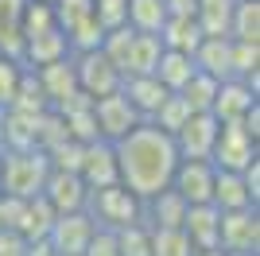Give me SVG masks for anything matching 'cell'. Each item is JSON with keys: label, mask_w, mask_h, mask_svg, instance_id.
I'll return each instance as SVG.
<instances>
[{"label": "cell", "mask_w": 260, "mask_h": 256, "mask_svg": "<svg viewBox=\"0 0 260 256\" xmlns=\"http://www.w3.org/2000/svg\"><path fill=\"white\" fill-rule=\"evenodd\" d=\"M86 194L89 186L82 182L78 171H54L47 175L43 182V198L54 206V213H70V210H86Z\"/></svg>", "instance_id": "7c38bea8"}, {"label": "cell", "mask_w": 260, "mask_h": 256, "mask_svg": "<svg viewBox=\"0 0 260 256\" xmlns=\"http://www.w3.org/2000/svg\"><path fill=\"white\" fill-rule=\"evenodd\" d=\"M51 159L43 148H0V194L35 198L43 194Z\"/></svg>", "instance_id": "7a4b0ae2"}, {"label": "cell", "mask_w": 260, "mask_h": 256, "mask_svg": "<svg viewBox=\"0 0 260 256\" xmlns=\"http://www.w3.org/2000/svg\"><path fill=\"white\" fill-rule=\"evenodd\" d=\"M4 113H8V105H0V144H4Z\"/></svg>", "instance_id": "bcb514c9"}, {"label": "cell", "mask_w": 260, "mask_h": 256, "mask_svg": "<svg viewBox=\"0 0 260 256\" xmlns=\"http://www.w3.org/2000/svg\"><path fill=\"white\" fill-rule=\"evenodd\" d=\"M82 148L86 144H78V140H62V144H54L47 151V159H51L54 171H78L82 167Z\"/></svg>", "instance_id": "f35d334b"}, {"label": "cell", "mask_w": 260, "mask_h": 256, "mask_svg": "<svg viewBox=\"0 0 260 256\" xmlns=\"http://www.w3.org/2000/svg\"><path fill=\"white\" fill-rule=\"evenodd\" d=\"M93 120H98V136L101 140H120L128 128L140 124V113L128 105V97L120 93V89H113V93L105 97H93Z\"/></svg>", "instance_id": "ba28073f"}, {"label": "cell", "mask_w": 260, "mask_h": 256, "mask_svg": "<svg viewBox=\"0 0 260 256\" xmlns=\"http://www.w3.org/2000/svg\"><path fill=\"white\" fill-rule=\"evenodd\" d=\"M229 39L260 43V0H237L233 20H229Z\"/></svg>", "instance_id": "484cf974"}, {"label": "cell", "mask_w": 260, "mask_h": 256, "mask_svg": "<svg viewBox=\"0 0 260 256\" xmlns=\"http://www.w3.org/2000/svg\"><path fill=\"white\" fill-rule=\"evenodd\" d=\"M47 27H58V23H54V4H47V0H23L20 35L27 39V35H39V31H47Z\"/></svg>", "instance_id": "1f68e13d"}, {"label": "cell", "mask_w": 260, "mask_h": 256, "mask_svg": "<svg viewBox=\"0 0 260 256\" xmlns=\"http://www.w3.org/2000/svg\"><path fill=\"white\" fill-rule=\"evenodd\" d=\"M159 51H163V39L155 31H136L124 62H120V74H152L155 62H159Z\"/></svg>", "instance_id": "d6986e66"}, {"label": "cell", "mask_w": 260, "mask_h": 256, "mask_svg": "<svg viewBox=\"0 0 260 256\" xmlns=\"http://www.w3.org/2000/svg\"><path fill=\"white\" fill-rule=\"evenodd\" d=\"M152 256H194V245L183 229H152Z\"/></svg>", "instance_id": "e575fe53"}, {"label": "cell", "mask_w": 260, "mask_h": 256, "mask_svg": "<svg viewBox=\"0 0 260 256\" xmlns=\"http://www.w3.org/2000/svg\"><path fill=\"white\" fill-rule=\"evenodd\" d=\"M20 78H23V62L16 58V54H4V51H0V105H12Z\"/></svg>", "instance_id": "d590c367"}, {"label": "cell", "mask_w": 260, "mask_h": 256, "mask_svg": "<svg viewBox=\"0 0 260 256\" xmlns=\"http://www.w3.org/2000/svg\"><path fill=\"white\" fill-rule=\"evenodd\" d=\"M190 113H194V109L186 105L183 93H167V97H163V105L152 113V124H159L163 132H171V136H175V132L186 124V117H190Z\"/></svg>", "instance_id": "d6a6232c"}, {"label": "cell", "mask_w": 260, "mask_h": 256, "mask_svg": "<svg viewBox=\"0 0 260 256\" xmlns=\"http://www.w3.org/2000/svg\"><path fill=\"white\" fill-rule=\"evenodd\" d=\"M210 202L217 210H241V206H260L256 198L249 194L245 179H241V171H214V194H210Z\"/></svg>", "instance_id": "ffe728a7"}, {"label": "cell", "mask_w": 260, "mask_h": 256, "mask_svg": "<svg viewBox=\"0 0 260 256\" xmlns=\"http://www.w3.org/2000/svg\"><path fill=\"white\" fill-rule=\"evenodd\" d=\"M35 78H39V85H43L47 101H58V97H66L70 89H78V78H74V58L66 54V58H54V62L47 66H35Z\"/></svg>", "instance_id": "44dd1931"}, {"label": "cell", "mask_w": 260, "mask_h": 256, "mask_svg": "<svg viewBox=\"0 0 260 256\" xmlns=\"http://www.w3.org/2000/svg\"><path fill=\"white\" fill-rule=\"evenodd\" d=\"M54 256H58V252H54Z\"/></svg>", "instance_id": "f907efd6"}, {"label": "cell", "mask_w": 260, "mask_h": 256, "mask_svg": "<svg viewBox=\"0 0 260 256\" xmlns=\"http://www.w3.org/2000/svg\"><path fill=\"white\" fill-rule=\"evenodd\" d=\"M35 120H39V113L8 109L4 113V144L0 148H35Z\"/></svg>", "instance_id": "4316f807"}, {"label": "cell", "mask_w": 260, "mask_h": 256, "mask_svg": "<svg viewBox=\"0 0 260 256\" xmlns=\"http://www.w3.org/2000/svg\"><path fill=\"white\" fill-rule=\"evenodd\" d=\"M217 248L221 252H260V206L221 210V217H217Z\"/></svg>", "instance_id": "5b68a950"}, {"label": "cell", "mask_w": 260, "mask_h": 256, "mask_svg": "<svg viewBox=\"0 0 260 256\" xmlns=\"http://www.w3.org/2000/svg\"><path fill=\"white\" fill-rule=\"evenodd\" d=\"M86 16H93V0H54V23L70 31L74 23H82Z\"/></svg>", "instance_id": "8d00e7d4"}, {"label": "cell", "mask_w": 260, "mask_h": 256, "mask_svg": "<svg viewBox=\"0 0 260 256\" xmlns=\"http://www.w3.org/2000/svg\"><path fill=\"white\" fill-rule=\"evenodd\" d=\"M20 8L23 0H0V51L4 54H16L20 58Z\"/></svg>", "instance_id": "4dcf8cb0"}, {"label": "cell", "mask_w": 260, "mask_h": 256, "mask_svg": "<svg viewBox=\"0 0 260 256\" xmlns=\"http://www.w3.org/2000/svg\"><path fill=\"white\" fill-rule=\"evenodd\" d=\"M23 256H54V248L47 245V237H39V241H27V248H23Z\"/></svg>", "instance_id": "f6af8a7d"}, {"label": "cell", "mask_w": 260, "mask_h": 256, "mask_svg": "<svg viewBox=\"0 0 260 256\" xmlns=\"http://www.w3.org/2000/svg\"><path fill=\"white\" fill-rule=\"evenodd\" d=\"M159 39H163V47H171V51H186V54H194V47L206 35H202V27H198V20L194 16H167L163 20V27H159Z\"/></svg>", "instance_id": "7402d4cb"}, {"label": "cell", "mask_w": 260, "mask_h": 256, "mask_svg": "<svg viewBox=\"0 0 260 256\" xmlns=\"http://www.w3.org/2000/svg\"><path fill=\"white\" fill-rule=\"evenodd\" d=\"M233 4L237 0H194V20L202 27V35H229Z\"/></svg>", "instance_id": "cb8c5ba5"}, {"label": "cell", "mask_w": 260, "mask_h": 256, "mask_svg": "<svg viewBox=\"0 0 260 256\" xmlns=\"http://www.w3.org/2000/svg\"><path fill=\"white\" fill-rule=\"evenodd\" d=\"M78 175H82V182H86L89 190H93V186H109V182H120L113 144L101 140V136L89 140L86 148H82V167H78Z\"/></svg>", "instance_id": "8fae6325"}, {"label": "cell", "mask_w": 260, "mask_h": 256, "mask_svg": "<svg viewBox=\"0 0 260 256\" xmlns=\"http://www.w3.org/2000/svg\"><path fill=\"white\" fill-rule=\"evenodd\" d=\"M225 256H260V252H225Z\"/></svg>", "instance_id": "c3c4849f"}, {"label": "cell", "mask_w": 260, "mask_h": 256, "mask_svg": "<svg viewBox=\"0 0 260 256\" xmlns=\"http://www.w3.org/2000/svg\"><path fill=\"white\" fill-rule=\"evenodd\" d=\"M217 124L221 120L214 113H190L186 124L175 132V148H179V159H210L217 140Z\"/></svg>", "instance_id": "30bf717a"}, {"label": "cell", "mask_w": 260, "mask_h": 256, "mask_svg": "<svg viewBox=\"0 0 260 256\" xmlns=\"http://www.w3.org/2000/svg\"><path fill=\"white\" fill-rule=\"evenodd\" d=\"M241 179H245V186H249V194L260 202V155L249 163V167H241Z\"/></svg>", "instance_id": "7bdbcfd3"}, {"label": "cell", "mask_w": 260, "mask_h": 256, "mask_svg": "<svg viewBox=\"0 0 260 256\" xmlns=\"http://www.w3.org/2000/svg\"><path fill=\"white\" fill-rule=\"evenodd\" d=\"M217 217H221V210H217L214 202H198V206H186V217H183V233L190 237V245H194V252H210V248H217Z\"/></svg>", "instance_id": "2e32d148"}, {"label": "cell", "mask_w": 260, "mask_h": 256, "mask_svg": "<svg viewBox=\"0 0 260 256\" xmlns=\"http://www.w3.org/2000/svg\"><path fill=\"white\" fill-rule=\"evenodd\" d=\"M51 221H54V206L47 202L43 194H35V198L23 202V217H20V225H16V233H23L27 241H39V237H47Z\"/></svg>", "instance_id": "d4e9b609"}, {"label": "cell", "mask_w": 260, "mask_h": 256, "mask_svg": "<svg viewBox=\"0 0 260 256\" xmlns=\"http://www.w3.org/2000/svg\"><path fill=\"white\" fill-rule=\"evenodd\" d=\"M86 213L98 229H124V225L140 221L144 202L124 186V182H109V186H93L86 194Z\"/></svg>", "instance_id": "3957f363"}, {"label": "cell", "mask_w": 260, "mask_h": 256, "mask_svg": "<svg viewBox=\"0 0 260 256\" xmlns=\"http://www.w3.org/2000/svg\"><path fill=\"white\" fill-rule=\"evenodd\" d=\"M194 70H198V66H194V58H190L186 51H171V47H163V51H159V62H155L152 74L159 78L171 93H179V89L186 85V78L194 74Z\"/></svg>", "instance_id": "603a6c76"}, {"label": "cell", "mask_w": 260, "mask_h": 256, "mask_svg": "<svg viewBox=\"0 0 260 256\" xmlns=\"http://www.w3.org/2000/svg\"><path fill=\"white\" fill-rule=\"evenodd\" d=\"M167 4V16H194V0H163Z\"/></svg>", "instance_id": "ee69618b"}, {"label": "cell", "mask_w": 260, "mask_h": 256, "mask_svg": "<svg viewBox=\"0 0 260 256\" xmlns=\"http://www.w3.org/2000/svg\"><path fill=\"white\" fill-rule=\"evenodd\" d=\"M98 225L89 221L86 210H70V213H54L51 229H47V245L54 248L58 256H82L89 245Z\"/></svg>", "instance_id": "52a82bcc"}, {"label": "cell", "mask_w": 260, "mask_h": 256, "mask_svg": "<svg viewBox=\"0 0 260 256\" xmlns=\"http://www.w3.org/2000/svg\"><path fill=\"white\" fill-rule=\"evenodd\" d=\"M252 101H260V89H256V85H249L245 78H221V82H217V93H214L210 113H214L217 120H233V117H241Z\"/></svg>", "instance_id": "5bb4252c"}, {"label": "cell", "mask_w": 260, "mask_h": 256, "mask_svg": "<svg viewBox=\"0 0 260 256\" xmlns=\"http://www.w3.org/2000/svg\"><path fill=\"white\" fill-rule=\"evenodd\" d=\"M117 151V175L136 198H152V194L171 186V175L179 167V148L175 136L163 132L152 120H140L136 128H128L120 140H113Z\"/></svg>", "instance_id": "6da1fadb"}, {"label": "cell", "mask_w": 260, "mask_h": 256, "mask_svg": "<svg viewBox=\"0 0 260 256\" xmlns=\"http://www.w3.org/2000/svg\"><path fill=\"white\" fill-rule=\"evenodd\" d=\"M120 93L128 97V105L140 113V120H152V113L163 105V97L171 93L155 74H124L120 78Z\"/></svg>", "instance_id": "4fadbf2b"}, {"label": "cell", "mask_w": 260, "mask_h": 256, "mask_svg": "<svg viewBox=\"0 0 260 256\" xmlns=\"http://www.w3.org/2000/svg\"><path fill=\"white\" fill-rule=\"evenodd\" d=\"M70 54V43H66V31L62 27H47V31L39 35H27V39L20 43V62L23 66H47L54 62V58H66Z\"/></svg>", "instance_id": "9a60e30c"}, {"label": "cell", "mask_w": 260, "mask_h": 256, "mask_svg": "<svg viewBox=\"0 0 260 256\" xmlns=\"http://www.w3.org/2000/svg\"><path fill=\"white\" fill-rule=\"evenodd\" d=\"M256 155H260V140L249 136V128L241 124V117L217 124V140H214V151H210V163H214V167L241 171V167H249Z\"/></svg>", "instance_id": "277c9868"}, {"label": "cell", "mask_w": 260, "mask_h": 256, "mask_svg": "<svg viewBox=\"0 0 260 256\" xmlns=\"http://www.w3.org/2000/svg\"><path fill=\"white\" fill-rule=\"evenodd\" d=\"M167 20V4L163 0H128V27L132 31H155L159 35Z\"/></svg>", "instance_id": "f546056e"}, {"label": "cell", "mask_w": 260, "mask_h": 256, "mask_svg": "<svg viewBox=\"0 0 260 256\" xmlns=\"http://www.w3.org/2000/svg\"><path fill=\"white\" fill-rule=\"evenodd\" d=\"M183 217H186V202L171 190V186L159 190V194H152V198H144L140 221L148 225V229H183Z\"/></svg>", "instance_id": "e0dca14e"}, {"label": "cell", "mask_w": 260, "mask_h": 256, "mask_svg": "<svg viewBox=\"0 0 260 256\" xmlns=\"http://www.w3.org/2000/svg\"><path fill=\"white\" fill-rule=\"evenodd\" d=\"M214 163L210 159H179L171 175V190L183 198L186 206H198V202H210L214 194Z\"/></svg>", "instance_id": "9c48e42d"}, {"label": "cell", "mask_w": 260, "mask_h": 256, "mask_svg": "<svg viewBox=\"0 0 260 256\" xmlns=\"http://www.w3.org/2000/svg\"><path fill=\"white\" fill-rule=\"evenodd\" d=\"M217 82H221V78L206 74V70H194V74L186 78V85L179 89V93L186 97V105L194 109V113H210V105H214V93H217Z\"/></svg>", "instance_id": "f1b7e54d"}, {"label": "cell", "mask_w": 260, "mask_h": 256, "mask_svg": "<svg viewBox=\"0 0 260 256\" xmlns=\"http://www.w3.org/2000/svg\"><path fill=\"white\" fill-rule=\"evenodd\" d=\"M47 4H54V0H47Z\"/></svg>", "instance_id": "681fc988"}, {"label": "cell", "mask_w": 260, "mask_h": 256, "mask_svg": "<svg viewBox=\"0 0 260 256\" xmlns=\"http://www.w3.org/2000/svg\"><path fill=\"white\" fill-rule=\"evenodd\" d=\"M93 16L105 31L117 23H128V0H93Z\"/></svg>", "instance_id": "ab89813d"}, {"label": "cell", "mask_w": 260, "mask_h": 256, "mask_svg": "<svg viewBox=\"0 0 260 256\" xmlns=\"http://www.w3.org/2000/svg\"><path fill=\"white\" fill-rule=\"evenodd\" d=\"M117 252L120 256H152V229L144 221H132L117 229Z\"/></svg>", "instance_id": "836d02e7"}, {"label": "cell", "mask_w": 260, "mask_h": 256, "mask_svg": "<svg viewBox=\"0 0 260 256\" xmlns=\"http://www.w3.org/2000/svg\"><path fill=\"white\" fill-rule=\"evenodd\" d=\"M23 248H27V237L0 225V256H23Z\"/></svg>", "instance_id": "b9f144b4"}, {"label": "cell", "mask_w": 260, "mask_h": 256, "mask_svg": "<svg viewBox=\"0 0 260 256\" xmlns=\"http://www.w3.org/2000/svg\"><path fill=\"white\" fill-rule=\"evenodd\" d=\"M74 58V78H78V89H86L89 97H105L113 93V89H120V70L117 62L109 58L101 47H93V51H78L70 54Z\"/></svg>", "instance_id": "8992f818"}, {"label": "cell", "mask_w": 260, "mask_h": 256, "mask_svg": "<svg viewBox=\"0 0 260 256\" xmlns=\"http://www.w3.org/2000/svg\"><path fill=\"white\" fill-rule=\"evenodd\" d=\"M229 70H233V78H245L249 85H256V89H260V43H241V39H233Z\"/></svg>", "instance_id": "83f0119b"}, {"label": "cell", "mask_w": 260, "mask_h": 256, "mask_svg": "<svg viewBox=\"0 0 260 256\" xmlns=\"http://www.w3.org/2000/svg\"><path fill=\"white\" fill-rule=\"evenodd\" d=\"M66 136L78 140V144H89L98 140V120H93V109H78V113H66Z\"/></svg>", "instance_id": "74e56055"}, {"label": "cell", "mask_w": 260, "mask_h": 256, "mask_svg": "<svg viewBox=\"0 0 260 256\" xmlns=\"http://www.w3.org/2000/svg\"><path fill=\"white\" fill-rule=\"evenodd\" d=\"M229 54H233V39H229V35H206V39L194 47L190 58H194L198 70H206V74H214V78H233Z\"/></svg>", "instance_id": "ac0fdd59"}, {"label": "cell", "mask_w": 260, "mask_h": 256, "mask_svg": "<svg viewBox=\"0 0 260 256\" xmlns=\"http://www.w3.org/2000/svg\"><path fill=\"white\" fill-rule=\"evenodd\" d=\"M82 256H120L117 252V233L113 229H93V237H89V245Z\"/></svg>", "instance_id": "60d3db41"}, {"label": "cell", "mask_w": 260, "mask_h": 256, "mask_svg": "<svg viewBox=\"0 0 260 256\" xmlns=\"http://www.w3.org/2000/svg\"><path fill=\"white\" fill-rule=\"evenodd\" d=\"M194 256H225L221 248H210V252H194Z\"/></svg>", "instance_id": "7dc6e473"}]
</instances>
